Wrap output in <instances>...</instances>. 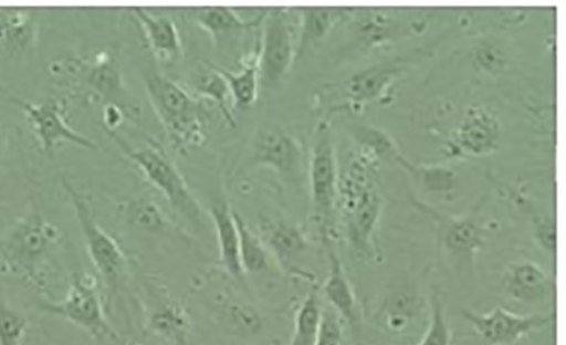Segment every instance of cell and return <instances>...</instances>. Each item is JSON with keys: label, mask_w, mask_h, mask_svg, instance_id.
<instances>
[{"label": "cell", "mask_w": 566, "mask_h": 345, "mask_svg": "<svg viewBox=\"0 0 566 345\" xmlns=\"http://www.w3.org/2000/svg\"><path fill=\"white\" fill-rule=\"evenodd\" d=\"M378 167L354 148L338 168L337 213L348 247L365 262L380 259L376 231L384 199L378 186Z\"/></svg>", "instance_id": "cell-1"}, {"label": "cell", "mask_w": 566, "mask_h": 345, "mask_svg": "<svg viewBox=\"0 0 566 345\" xmlns=\"http://www.w3.org/2000/svg\"><path fill=\"white\" fill-rule=\"evenodd\" d=\"M144 83L171 147L186 153L205 144L211 118L205 100L156 71H147Z\"/></svg>", "instance_id": "cell-2"}, {"label": "cell", "mask_w": 566, "mask_h": 345, "mask_svg": "<svg viewBox=\"0 0 566 345\" xmlns=\"http://www.w3.org/2000/svg\"><path fill=\"white\" fill-rule=\"evenodd\" d=\"M120 151L163 194L174 211L195 230H207V213L168 155L154 142L134 147L116 132H107Z\"/></svg>", "instance_id": "cell-3"}, {"label": "cell", "mask_w": 566, "mask_h": 345, "mask_svg": "<svg viewBox=\"0 0 566 345\" xmlns=\"http://www.w3.org/2000/svg\"><path fill=\"white\" fill-rule=\"evenodd\" d=\"M312 217L325 250L335 248L338 165L328 121L317 123L307 163Z\"/></svg>", "instance_id": "cell-4"}, {"label": "cell", "mask_w": 566, "mask_h": 345, "mask_svg": "<svg viewBox=\"0 0 566 345\" xmlns=\"http://www.w3.org/2000/svg\"><path fill=\"white\" fill-rule=\"evenodd\" d=\"M273 170L286 184L300 187L306 164L296 135L282 125L266 124L254 130L232 171V179L256 168Z\"/></svg>", "instance_id": "cell-5"}, {"label": "cell", "mask_w": 566, "mask_h": 345, "mask_svg": "<svg viewBox=\"0 0 566 345\" xmlns=\"http://www.w3.org/2000/svg\"><path fill=\"white\" fill-rule=\"evenodd\" d=\"M60 240V230L53 223L39 212H31L0 237V265L9 274L36 281Z\"/></svg>", "instance_id": "cell-6"}, {"label": "cell", "mask_w": 566, "mask_h": 345, "mask_svg": "<svg viewBox=\"0 0 566 345\" xmlns=\"http://www.w3.org/2000/svg\"><path fill=\"white\" fill-rule=\"evenodd\" d=\"M51 72L87 91L93 97L120 106L127 117L136 118L139 106H136L123 79L116 56L109 50H99L90 56H66L52 62Z\"/></svg>", "instance_id": "cell-7"}, {"label": "cell", "mask_w": 566, "mask_h": 345, "mask_svg": "<svg viewBox=\"0 0 566 345\" xmlns=\"http://www.w3.org/2000/svg\"><path fill=\"white\" fill-rule=\"evenodd\" d=\"M411 201L434 221L440 251L461 270L472 272L476 254L494 228V222L482 212L484 200L462 215L443 212L417 197H412Z\"/></svg>", "instance_id": "cell-8"}, {"label": "cell", "mask_w": 566, "mask_h": 345, "mask_svg": "<svg viewBox=\"0 0 566 345\" xmlns=\"http://www.w3.org/2000/svg\"><path fill=\"white\" fill-rule=\"evenodd\" d=\"M40 309L77 326L102 345H127L108 322L96 281L90 274L73 270L65 296L44 302Z\"/></svg>", "instance_id": "cell-9"}, {"label": "cell", "mask_w": 566, "mask_h": 345, "mask_svg": "<svg viewBox=\"0 0 566 345\" xmlns=\"http://www.w3.org/2000/svg\"><path fill=\"white\" fill-rule=\"evenodd\" d=\"M61 182L81 227L90 260L108 291L116 293L127 273V257L116 240L96 222L86 197L65 178Z\"/></svg>", "instance_id": "cell-10"}, {"label": "cell", "mask_w": 566, "mask_h": 345, "mask_svg": "<svg viewBox=\"0 0 566 345\" xmlns=\"http://www.w3.org/2000/svg\"><path fill=\"white\" fill-rule=\"evenodd\" d=\"M291 8L266 9L260 28L259 74L263 86L276 85L296 60V28Z\"/></svg>", "instance_id": "cell-11"}, {"label": "cell", "mask_w": 566, "mask_h": 345, "mask_svg": "<svg viewBox=\"0 0 566 345\" xmlns=\"http://www.w3.org/2000/svg\"><path fill=\"white\" fill-rule=\"evenodd\" d=\"M4 97L24 113L45 153H51L60 143H71L88 150L98 148L92 139L69 126L65 118V98L48 96L38 103H31L9 93H4Z\"/></svg>", "instance_id": "cell-12"}, {"label": "cell", "mask_w": 566, "mask_h": 345, "mask_svg": "<svg viewBox=\"0 0 566 345\" xmlns=\"http://www.w3.org/2000/svg\"><path fill=\"white\" fill-rule=\"evenodd\" d=\"M501 123L484 105H470L460 115L446 143L452 158H480L496 151L501 144Z\"/></svg>", "instance_id": "cell-13"}, {"label": "cell", "mask_w": 566, "mask_h": 345, "mask_svg": "<svg viewBox=\"0 0 566 345\" xmlns=\"http://www.w3.org/2000/svg\"><path fill=\"white\" fill-rule=\"evenodd\" d=\"M461 315L486 345H513L552 322L551 315H523L502 306L483 313L463 309Z\"/></svg>", "instance_id": "cell-14"}, {"label": "cell", "mask_w": 566, "mask_h": 345, "mask_svg": "<svg viewBox=\"0 0 566 345\" xmlns=\"http://www.w3.org/2000/svg\"><path fill=\"white\" fill-rule=\"evenodd\" d=\"M350 20L352 45L359 53L370 51L388 42L417 33L426 27V20L397 17L391 11L363 8L354 11Z\"/></svg>", "instance_id": "cell-15"}, {"label": "cell", "mask_w": 566, "mask_h": 345, "mask_svg": "<svg viewBox=\"0 0 566 345\" xmlns=\"http://www.w3.org/2000/svg\"><path fill=\"white\" fill-rule=\"evenodd\" d=\"M145 299L146 331L169 345H189L191 320L186 307L151 284Z\"/></svg>", "instance_id": "cell-16"}, {"label": "cell", "mask_w": 566, "mask_h": 345, "mask_svg": "<svg viewBox=\"0 0 566 345\" xmlns=\"http://www.w3.org/2000/svg\"><path fill=\"white\" fill-rule=\"evenodd\" d=\"M259 236L280 266L315 284L314 275L297 264L310 248L308 238L302 226L284 219L266 220L260 226Z\"/></svg>", "instance_id": "cell-17"}, {"label": "cell", "mask_w": 566, "mask_h": 345, "mask_svg": "<svg viewBox=\"0 0 566 345\" xmlns=\"http://www.w3.org/2000/svg\"><path fill=\"white\" fill-rule=\"evenodd\" d=\"M407 60L401 58L391 59L355 72L340 88L345 102L331 107L329 111L354 109L381 97L397 76L407 70Z\"/></svg>", "instance_id": "cell-18"}, {"label": "cell", "mask_w": 566, "mask_h": 345, "mask_svg": "<svg viewBox=\"0 0 566 345\" xmlns=\"http://www.w3.org/2000/svg\"><path fill=\"white\" fill-rule=\"evenodd\" d=\"M265 12L266 9L252 18L243 19L228 6L190 7L185 10L192 22L209 33L219 50L231 43L233 39L259 28Z\"/></svg>", "instance_id": "cell-19"}, {"label": "cell", "mask_w": 566, "mask_h": 345, "mask_svg": "<svg viewBox=\"0 0 566 345\" xmlns=\"http://www.w3.org/2000/svg\"><path fill=\"white\" fill-rule=\"evenodd\" d=\"M501 289L514 302L536 305L551 297L554 285L539 264L531 260H517L505 266Z\"/></svg>", "instance_id": "cell-20"}, {"label": "cell", "mask_w": 566, "mask_h": 345, "mask_svg": "<svg viewBox=\"0 0 566 345\" xmlns=\"http://www.w3.org/2000/svg\"><path fill=\"white\" fill-rule=\"evenodd\" d=\"M36 31V11L22 7H0V58L19 60L31 53Z\"/></svg>", "instance_id": "cell-21"}, {"label": "cell", "mask_w": 566, "mask_h": 345, "mask_svg": "<svg viewBox=\"0 0 566 345\" xmlns=\"http://www.w3.org/2000/svg\"><path fill=\"white\" fill-rule=\"evenodd\" d=\"M328 274L322 292L328 306L346 323L350 332L357 334L360 328V315L353 286L347 278L340 258L335 248L326 250Z\"/></svg>", "instance_id": "cell-22"}, {"label": "cell", "mask_w": 566, "mask_h": 345, "mask_svg": "<svg viewBox=\"0 0 566 345\" xmlns=\"http://www.w3.org/2000/svg\"><path fill=\"white\" fill-rule=\"evenodd\" d=\"M129 11L138 21L150 52L159 61L172 64L181 58L182 42L172 19L154 14L143 7H132Z\"/></svg>", "instance_id": "cell-23"}, {"label": "cell", "mask_w": 566, "mask_h": 345, "mask_svg": "<svg viewBox=\"0 0 566 345\" xmlns=\"http://www.w3.org/2000/svg\"><path fill=\"white\" fill-rule=\"evenodd\" d=\"M296 60L321 42L337 24L348 20L353 7H296Z\"/></svg>", "instance_id": "cell-24"}, {"label": "cell", "mask_w": 566, "mask_h": 345, "mask_svg": "<svg viewBox=\"0 0 566 345\" xmlns=\"http://www.w3.org/2000/svg\"><path fill=\"white\" fill-rule=\"evenodd\" d=\"M219 258L226 272L239 283L244 281V273L240 262L239 233L233 210L224 200H216L209 209Z\"/></svg>", "instance_id": "cell-25"}, {"label": "cell", "mask_w": 566, "mask_h": 345, "mask_svg": "<svg viewBox=\"0 0 566 345\" xmlns=\"http://www.w3.org/2000/svg\"><path fill=\"white\" fill-rule=\"evenodd\" d=\"M214 314L229 334L250 338L263 328V317L251 303L232 295L220 294L214 299Z\"/></svg>", "instance_id": "cell-26"}, {"label": "cell", "mask_w": 566, "mask_h": 345, "mask_svg": "<svg viewBox=\"0 0 566 345\" xmlns=\"http://www.w3.org/2000/svg\"><path fill=\"white\" fill-rule=\"evenodd\" d=\"M213 65L228 84L233 107L245 108L256 101L260 85L259 43L255 44L251 53L243 56L240 69L235 72L214 62Z\"/></svg>", "instance_id": "cell-27"}, {"label": "cell", "mask_w": 566, "mask_h": 345, "mask_svg": "<svg viewBox=\"0 0 566 345\" xmlns=\"http://www.w3.org/2000/svg\"><path fill=\"white\" fill-rule=\"evenodd\" d=\"M421 303L410 291H397L389 294L376 311V322L392 334L406 333L418 320Z\"/></svg>", "instance_id": "cell-28"}, {"label": "cell", "mask_w": 566, "mask_h": 345, "mask_svg": "<svg viewBox=\"0 0 566 345\" xmlns=\"http://www.w3.org/2000/svg\"><path fill=\"white\" fill-rule=\"evenodd\" d=\"M402 168L426 192L443 198L451 199L459 185V175L455 168L446 164H413L406 157L399 164Z\"/></svg>", "instance_id": "cell-29"}, {"label": "cell", "mask_w": 566, "mask_h": 345, "mask_svg": "<svg viewBox=\"0 0 566 345\" xmlns=\"http://www.w3.org/2000/svg\"><path fill=\"white\" fill-rule=\"evenodd\" d=\"M350 135L354 148L378 165L385 161L399 166L405 158L391 136L377 126L354 123Z\"/></svg>", "instance_id": "cell-30"}, {"label": "cell", "mask_w": 566, "mask_h": 345, "mask_svg": "<svg viewBox=\"0 0 566 345\" xmlns=\"http://www.w3.org/2000/svg\"><path fill=\"white\" fill-rule=\"evenodd\" d=\"M190 86L193 95L214 104L226 123L230 127H235L237 123L231 109L233 106L228 84L213 65V62L207 61L205 66L195 73Z\"/></svg>", "instance_id": "cell-31"}, {"label": "cell", "mask_w": 566, "mask_h": 345, "mask_svg": "<svg viewBox=\"0 0 566 345\" xmlns=\"http://www.w3.org/2000/svg\"><path fill=\"white\" fill-rule=\"evenodd\" d=\"M510 198L516 209L526 217L532 237L538 247L546 253L554 255L556 249L554 216L544 210L521 189L511 190Z\"/></svg>", "instance_id": "cell-32"}, {"label": "cell", "mask_w": 566, "mask_h": 345, "mask_svg": "<svg viewBox=\"0 0 566 345\" xmlns=\"http://www.w3.org/2000/svg\"><path fill=\"white\" fill-rule=\"evenodd\" d=\"M119 211L129 226L142 231L158 233L170 227L165 211L149 196L140 195L124 201Z\"/></svg>", "instance_id": "cell-33"}, {"label": "cell", "mask_w": 566, "mask_h": 345, "mask_svg": "<svg viewBox=\"0 0 566 345\" xmlns=\"http://www.w3.org/2000/svg\"><path fill=\"white\" fill-rule=\"evenodd\" d=\"M233 216L239 233L240 262L244 275H260L266 272L273 260L266 245L238 212L233 211Z\"/></svg>", "instance_id": "cell-34"}, {"label": "cell", "mask_w": 566, "mask_h": 345, "mask_svg": "<svg viewBox=\"0 0 566 345\" xmlns=\"http://www.w3.org/2000/svg\"><path fill=\"white\" fill-rule=\"evenodd\" d=\"M322 305L318 289L313 285L298 305L287 345H315Z\"/></svg>", "instance_id": "cell-35"}, {"label": "cell", "mask_w": 566, "mask_h": 345, "mask_svg": "<svg viewBox=\"0 0 566 345\" xmlns=\"http://www.w3.org/2000/svg\"><path fill=\"white\" fill-rule=\"evenodd\" d=\"M415 345H452V334L447 321L444 302L438 289L429 296V318L423 335Z\"/></svg>", "instance_id": "cell-36"}, {"label": "cell", "mask_w": 566, "mask_h": 345, "mask_svg": "<svg viewBox=\"0 0 566 345\" xmlns=\"http://www.w3.org/2000/svg\"><path fill=\"white\" fill-rule=\"evenodd\" d=\"M472 56L479 70L493 75L505 71L509 65L505 51L499 43L489 39L475 45Z\"/></svg>", "instance_id": "cell-37"}, {"label": "cell", "mask_w": 566, "mask_h": 345, "mask_svg": "<svg viewBox=\"0 0 566 345\" xmlns=\"http://www.w3.org/2000/svg\"><path fill=\"white\" fill-rule=\"evenodd\" d=\"M27 328V317L0 301V345H22Z\"/></svg>", "instance_id": "cell-38"}, {"label": "cell", "mask_w": 566, "mask_h": 345, "mask_svg": "<svg viewBox=\"0 0 566 345\" xmlns=\"http://www.w3.org/2000/svg\"><path fill=\"white\" fill-rule=\"evenodd\" d=\"M343 324V321L329 306L322 307L315 345H342Z\"/></svg>", "instance_id": "cell-39"}, {"label": "cell", "mask_w": 566, "mask_h": 345, "mask_svg": "<svg viewBox=\"0 0 566 345\" xmlns=\"http://www.w3.org/2000/svg\"><path fill=\"white\" fill-rule=\"evenodd\" d=\"M102 117L106 132H116V128L127 116L120 106L113 103H106L103 106Z\"/></svg>", "instance_id": "cell-40"}, {"label": "cell", "mask_w": 566, "mask_h": 345, "mask_svg": "<svg viewBox=\"0 0 566 345\" xmlns=\"http://www.w3.org/2000/svg\"><path fill=\"white\" fill-rule=\"evenodd\" d=\"M3 147H4V133H3L2 125L0 124V156L3 151Z\"/></svg>", "instance_id": "cell-41"}]
</instances>
